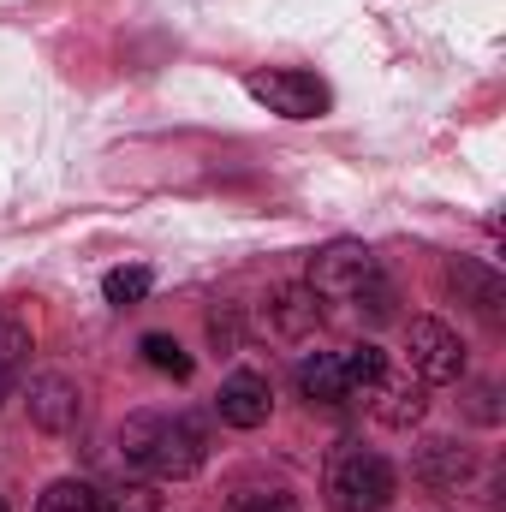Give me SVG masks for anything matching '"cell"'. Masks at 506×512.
Masks as SVG:
<instances>
[{
  "instance_id": "obj_1",
  "label": "cell",
  "mask_w": 506,
  "mask_h": 512,
  "mask_svg": "<svg viewBox=\"0 0 506 512\" xmlns=\"http://www.w3.org/2000/svg\"><path fill=\"white\" fill-rule=\"evenodd\" d=\"M120 447H126V465L143 477H191L203 459H209V435L203 423L191 417H167V411H137L126 429H120Z\"/></svg>"
},
{
  "instance_id": "obj_2",
  "label": "cell",
  "mask_w": 506,
  "mask_h": 512,
  "mask_svg": "<svg viewBox=\"0 0 506 512\" xmlns=\"http://www.w3.org/2000/svg\"><path fill=\"white\" fill-rule=\"evenodd\" d=\"M310 286L322 298H346L370 316H387V304H393V286L381 280V262L364 245H328L310 268Z\"/></svg>"
},
{
  "instance_id": "obj_3",
  "label": "cell",
  "mask_w": 506,
  "mask_h": 512,
  "mask_svg": "<svg viewBox=\"0 0 506 512\" xmlns=\"http://www.w3.org/2000/svg\"><path fill=\"white\" fill-rule=\"evenodd\" d=\"M322 495H328L334 512H387V501H393V465L381 453H370V447H340L328 459Z\"/></svg>"
},
{
  "instance_id": "obj_4",
  "label": "cell",
  "mask_w": 506,
  "mask_h": 512,
  "mask_svg": "<svg viewBox=\"0 0 506 512\" xmlns=\"http://www.w3.org/2000/svg\"><path fill=\"white\" fill-rule=\"evenodd\" d=\"M245 90H251L268 114H280V120H322L328 102H334L328 84H322L316 72H304V66H268V72H251Z\"/></svg>"
},
{
  "instance_id": "obj_5",
  "label": "cell",
  "mask_w": 506,
  "mask_h": 512,
  "mask_svg": "<svg viewBox=\"0 0 506 512\" xmlns=\"http://www.w3.org/2000/svg\"><path fill=\"white\" fill-rule=\"evenodd\" d=\"M405 358H411L417 382H459V376H465V346H459V334H453L447 322H435V316H417V322L405 328Z\"/></svg>"
},
{
  "instance_id": "obj_6",
  "label": "cell",
  "mask_w": 506,
  "mask_h": 512,
  "mask_svg": "<svg viewBox=\"0 0 506 512\" xmlns=\"http://www.w3.org/2000/svg\"><path fill=\"white\" fill-rule=\"evenodd\" d=\"M215 411H221V423H233V429H262L268 411H274V387H268V376H256V370H233V376L221 382Z\"/></svg>"
},
{
  "instance_id": "obj_7",
  "label": "cell",
  "mask_w": 506,
  "mask_h": 512,
  "mask_svg": "<svg viewBox=\"0 0 506 512\" xmlns=\"http://www.w3.org/2000/svg\"><path fill=\"white\" fill-rule=\"evenodd\" d=\"M423 382L405 370V376H393V370H381L376 387H370V411H376V423H387V429H411L417 417H423Z\"/></svg>"
},
{
  "instance_id": "obj_8",
  "label": "cell",
  "mask_w": 506,
  "mask_h": 512,
  "mask_svg": "<svg viewBox=\"0 0 506 512\" xmlns=\"http://www.w3.org/2000/svg\"><path fill=\"white\" fill-rule=\"evenodd\" d=\"M268 322H274V334L304 340V334L322 322V292H316V286H280V292L268 298Z\"/></svg>"
},
{
  "instance_id": "obj_9",
  "label": "cell",
  "mask_w": 506,
  "mask_h": 512,
  "mask_svg": "<svg viewBox=\"0 0 506 512\" xmlns=\"http://www.w3.org/2000/svg\"><path fill=\"white\" fill-rule=\"evenodd\" d=\"M298 393H304L310 405H340V399H352L346 358H340V352H316V358H304V364H298Z\"/></svg>"
},
{
  "instance_id": "obj_10",
  "label": "cell",
  "mask_w": 506,
  "mask_h": 512,
  "mask_svg": "<svg viewBox=\"0 0 506 512\" xmlns=\"http://www.w3.org/2000/svg\"><path fill=\"white\" fill-rule=\"evenodd\" d=\"M30 417H36L42 429H72V423H78V387L66 382V376L30 382Z\"/></svg>"
},
{
  "instance_id": "obj_11",
  "label": "cell",
  "mask_w": 506,
  "mask_h": 512,
  "mask_svg": "<svg viewBox=\"0 0 506 512\" xmlns=\"http://www.w3.org/2000/svg\"><path fill=\"white\" fill-rule=\"evenodd\" d=\"M453 292H465V304L477 310V316H501V304H506V286H501V274H489L483 262H453Z\"/></svg>"
},
{
  "instance_id": "obj_12",
  "label": "cell",
  "mask_w": 506,
  "mask_h": 512,
  "mask_svg": "<svg viewBox=\"0 0 506 512\" xmlns=\"http://www.w3.org/2000/svg\"><path fill=\"white\" fill-rule=\"evenodd\" d=\"M465 471H471V459H465L453 441H429V453H423V465H417V477H423L429 489H459Z\"/></svg>"
},
{
  "instance_id": "obj_13",
  "label": "cell",
  "mask_w": 506,
  "mask_h": 512,
  "mask_svg": "<svg viewBox=\"0 0 506 512\" xmlns=\"http://www.w3.org/2000/svg\"><path fill=\"white\" fill-rule=\"evenodd\" d=\"M36 512H108V501H102L90 483L66 477V483H54V489L42 495V507H36Z\"/></svg>"
},
{
  "instance_id": "obj_14",
  "label": "cell",
  "mask_w": 506,
  "mask_h": 512,
  "mask_svg": "<svg viewBox=\"0 0 506 512\" xmlns=\"http://www.w3.org/2000/svg\"><path fill=\"white\" fill-rule=\"evenodd\" d=\"M143 364H149V370H161V376H173V382H185V376H191V358L179 352V340H173V334H143Z\"/></svg>"
},
{
  "instance_id": "obj_15",
  "label": "cell",
  "mask_w": 506,
  "mask_h": 512,
  "mask_svg": "<svg viewBox=\"0 0 506 512\" xmlns=\"http://www.w3.org/2000/svg\"><path fill=\"white\" fill-rule=\"evenodd\" d=\"M149 286H155V274H149V268H114V274L102 280L108 304H120V310H126V304H143V298H149Z\"/></svg>"
},
{
  "instance_id": "obj_16",
  "label": "cell",
  "mask_w": 506,
  "mask_h": 512,
  "mask_svg": "<svg viewBox=\"0 0 506 512\" xmlns=\"http://www.w3.org/2000/svg\"><path fill=\"white\" fill-rule=\"evenodd\" d=\"M340 358H346V382H352V393H370L376 376L387 370V358H381L376 346H352V352H340Z\"/></svg>"
},
{
  "instance_id": "obj_17",
  "label": "cell",
  "mask_w": 506,
  "mask_h": 512,
  "mask_svg": "<svg viewBox=\"0 0 506 512\" xmlns=\"http://www.w3.org/2000/svg\"><path fill=\"white\" fill-rule=\"evenodd\" d=\"M24 352H30V328L12 322V316H0V370H12Z\"/></svg>"
},
{
  "instance_id": "obj_18",
  "label": "cell",
  "mask_w": 506,
  "mask_h": 512,
  "mask_svg": "<svg viewBox=\"0 0 506 512\" xmlns=\"http://www.w3.org/2000/svg\"><path fill=\"white\" fill-rule=\"evenodd\" d=\"M227 512H298V501L280 495V489H251V495H239Z\"/></svg>"
},
{
  "instance_id": "obj_19",
  "label": "cell",
  "mask_w": 506,
  "mask_h": 512,
  "mask_svg": "<svg viewBox=\"0 0 506 512\" xmlns=\"http://www.w3.org/2000/svg\"><path fill=\"white\" fill-rule=\"evenodd\" d=\"M108 512H155V495H143V489H131L126 501H114Z\"/></svg>"
},
{
  "instance_id": "obj_20",
  "label": "cell",
  "mask_w": 506,
  "mask_h": 512,
  "mask_svg": "<svg viewBox=\"0 0 506 512\" xmlns=\"http://www.w3.org/2000/svg\"><path fill=\"white\" fill-rule=\"evenodd\" d=\"M0 399H6V382H0Z\"/></svg>"
},
{
  "instance_id": "obj_21",
  "label": "cell",
  "mask_w": 506,
  "mask_h": 512,
  "mask_svg": "<svg viewBox=\"0 0 506 512\" xmlns=\"http://www.w3.org/2000/svg\"><path fill=\"white\" fill-rule=\"evenodd\" d=\"M0 512H6V507H0Z\"/></svg>"
}]
</instances>
